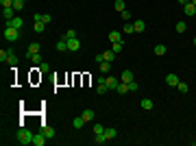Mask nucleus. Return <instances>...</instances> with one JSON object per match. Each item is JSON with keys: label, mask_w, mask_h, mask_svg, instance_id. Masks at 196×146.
<instances>
[{"label": "nucleus", "mask_w": 196, "mask_h": 146, "mask_svg": "<svg viewBox=\"0 0 196 146\" xmlns=\"http://www.w3.org/2000/svg\"><path fill=\"white\" fill-rule=\"evenodd\" d=\"M15 137H18V142H20L22 146H26V144H33V137H35V133H31L29 129H20V131L15 133Z\"/></svg>", "instance_id": "f257e3e1"}, {"label": "nucleus", "mask_w": 196, "mask_h": 146, "mask_svg": "<svg viewBox=\"0 0 196 146\" xmlns=\"http://www.w3.org/2000/svg\"><path fill=\"white\" fill-rule=\"evenodd\" d=\"M18 37H20V31H18V29H13V26H9V24H5V39L15 41Z\"/></svg>", "instance_id": "f03ea898"}, {"label": "nucleus", "mask_w": 196, "mask_h": 146, "mask_svg": "<svg viewBox=\"0 0 196 146\" xmlns=\"http://www.w3.org/2000/svg\"><path fill=\"white\" fill-rule=\"evenodd\" d=\"M2 18H5V22H11L15 18V9L13 7H2Z\"/></svg>", "instance_id": "7ed1b4c3"}, {"label": "nucleus", "mask_w": 196, "mask_h": 146, "mask_svg": "<svg viewBox=\"0 0 196 146\" xmlns=\"http://www.w3.org/2000/svg\"><path fill=\"white\" fill-rule=\"evenodd\" d=\"M105 85L109 87V89H118V85H120V79H116V77H105Z\"/></svg>", "instance_id": "20e7f679"}, {"label": "nucleus", "mask_w": 196, "mask_h": 146, "mask_svg": "<svg viewBox=\"0 0 196 146\" xmlns=\"http://www.w3.org/2000/svg\"><path fill=\"white\" fill-rule=\"evenodd\" d=\"M68 50L70 53H76V50H81V41L74 37V39H68Z\"/></svg>", "instance_id": "39448f33"}, {"label": "nucleus", "mask_w": 196, "mask_h": 146, "mask_svg": "<svg viewBox=\"0 0 196 146\" xmlns=\"http://www.w3.org/2000/svg\"><path fill=\"white\" fill-rule=\"evenodd\" d=\"M5 24H9V26H13V29H18V31L24 29V20H22V18H13L11 22H5Z\"/></svg>", "instance_id": "423d86ee"}, {"label": "nucleus", "mask_w": 196, "mask_h": 146, "mask_svg": "<svg viewBox=\"0 0 196 146\" xmlns=\"http://www.w3.org/2000/svg\"><path fill=\"white\" fill-rule=\"evenodd\" d=\"M46 140H48V137H46V135L39 131V133H35V137H33V144H35V146H44V144H46Z\"/></svg>", "instance_id": "0eeeda50"}, {"label": "nucleus", "mask_w": 196, "mask_h": 146, "mask_svg": "<svg viewBox=\"0 0 196 146\" xmlns=\"http://www.w3.org/2000/svg\"><path fill=\"white\" fill-rule=\"evenodd\" d=\"M39 131H41V133H44V135H46L48 140H53V137L57 135V133H55V129H50L48 124H41V129H39Z\"/></svg>", "instance_id": "6e6552de"}, {"label": "nucleus", "mask_w": 196, "mask_h": 146, "mask_svg": "<svg viewBox=\"0 0 196 146\" xmlns=\"http://www.w3.org/2000/svg\"><path fill=\"white\" fill-rule=\"evenodd\" d=\"M166 83H168L170 87H177V85H179V77H177V74H166Z\"/></svg>", "instance_id": "1a4fd4ad"}, {"label": "nucleus", "mask_w": 196, "mask_h": 146, "mask_svg": "<svg viewBox=\"0 0 196 146\" xmlns=\"http://www.w3.org/2000/svg\"><path fill=\"white\" fill-rule=\"evenodd\" d=\"M120 81H122V83H131V81H135V79H133V72H131V70H124V72H122V77H120Z\"/></svg>", "instance_id": "9d476101"}, {"label": "nucleus", "mask_w": 196, "mask_h": 146, "mask_svg": "<svg viewBox=\"0 0 196 146\" xmlns=\"http://www.w3.org/2000/svg\"><path fill=\"white\" fill-rule=\"evenodd\" d=\"M37 20H41L44 24H50V22H53V15H50V13H41V15L37 13V15H35V22H37Z\"/></svg>", "instance_id": "9b49d317"}, {"label": "nucleus", "mask_w": 196, "mask_h": 146, "mask_svg": "<svg viewBox=\"0 0 196 146\" xmlns=\"http://www.w3.org/2000/svg\"><path fill=\"white\" fill-rule=\"evenodd\" d=\"M122 35H124V33H120V31H111L109 33V41L113 44V41H122Z\"/></svg>", "instance_id": "f8f14e48"}, {"label": "nucleus", "mask_w": 196, "mask_h": 146, "mask_svg": "<svg viewBox=\"0 0 196 146\" xmlns=\"http://www.w3.org/2000/svg\"><path fill=\"white\" fill-rule=\"evenodd\" d=\"M183 11H185V15H196V7L192 5V2H187V5H183Z\"/></svg>", "instance_id": "ddd939ff"}, {"label": "nucleus", "mask_w": 196, "mask_h": 146, "mask_svg": "<svg viewBox=\"0 0 196 146\" xmlns=\"http://www.w3.org/2000/svg\"><path fill=\"white\" fill-rule=\"evenodd\" d=\"M57 50H59V53H65V50H68V39H65V37H61V39L57 41Z\"/></svg>", "instance_id": "4468645a"}, {"label": "nucleus", "mask_w": 196, "mask_h": 146, "mask_svg": "<svg viewBox=\"0 0 196 146\" xmlns=\"http://www.w3.org/2000/svg\"><path fill=\"white\" fill-rule=\"evenodd\" d=\"M116 135H118V131H116L113 127H107V129H105V137H107V140H113Z\"/></svg>", "instance_id": "2eb2a0df"}, {"label": "nucleus", "mask_w": 196, "mask_h": 146, "mask_svg": "<svg viewBox=\"0 0 196 146\" xmlns=\"http://www.w3.org/2000/svg\"><path fill=\"white\" fill-rule=\"evenodd\" d=\"M153 53H155V55H157V57H163V55H166V46H163V44H157V46H155V50H153Z\"/></svg>", "instance_id": "dca6fc26"}, {"label": "nucleus", "mask_w": 196, "mask_h": 146, "mask_svg": "<svg viewBox=\"0 0 196 146\" xmlns=\"http://www.w3.org/2000/svg\"><path fill=\"white\" fill-rule=\"evenodd\" d=\"M81 116H83V120H85V122H92V120H94V111H92V109H85Z\"/></svg>", "instance_id": "f3484780"}, {"label": "nucleus", "mask_w": 196, "mask_h": 146, "mask_svg": "<svg viewBox=\"0 0 196 146\" xmlns=\"http://www.w3.org/2000/svg\"><path fill=\"white\" fill-rule=\"evenodd\" d=\"M113 59H116V53H113V50H107V53H103V61H109V63H111Z\"/></svg>", "instance_id": "a211bd4d"}, {"label": "nucleus", "mask_w": 196, "mask_h": 146, "mask_svg": "<svg viewBox=\"0 0 196 146\" xmlns=\"http://www.w3.org/2000/svg\"><path fill=\"white\" fill-rule=\"evenodd\" d=\"M26 57H29V59H31V61H33L35 65H39V63H44V61H41V55H39V53H35V55H26Z\"/></svg>", "instance_id": "6ab92c4d"}, {"label": "nucleus", "mask_w": 196, "mask_h": 146, "mask_svg": "<svg viewBox=\"0 0 196 146\" xmlns=\"http://www.w3.org/2000/svg\"><path fill=\"white\" fill-rule=\"evenodd\" d=\"M33 29H35V33H44V29H46V24H44L41 20H37V22L33 24Z\"/></svg>", "instance_id": "aec40b11"}, {"label": "nucleus", "mask_w": 196, "mask_h": 146, "mask_svg": "<svg viewBox=\"0 0 196 146\" xmlns=\"http://www.w3.org/2000/svg\"><path fill=\"white\" fill-rule=\"evenodd\" d=\"M122 33H124V35H131V33H135V26H133V24H129V22H124V29H122Z\"/></svg>", "instance_id": "412c9836"}, {"label": "nucleus", "mask_w": 196, "mask_h": 146, "mask_svg": "<svg viewBox=\"0 0 196 146\" xmlns=\"http://www.w3.org/2000/svg\"><path fill=\"white\" fill-rule=\"evenodd\" d=\"M72 124H74V129H83V127H85V120H83V116L74 118V122H72Z\"/></svg>", "instance_id": "4be33fe9"}, {"label": "nucleus", "mask_w": 196, "mask_h": 146, "mask_svg": "<svg viewBox=\"0 0 196 146\" xmlns=\"http://www.w3.org/2000/svg\"><path fill=\"white\" fill-rule=\"evenodd\" d=\"M35 53H39V44H37V41L29 44V53H26V55H35Z\"/></svg>", "instance_id": "5701e85b"}, {"label": "nucleus", "mask_w": 196, "mask_h": 146, "mask_svg": "<svg viewBox=\"0 0 196 146\" xmlns=\"http://www.w3.org/2000/svg\"><path fill=\"white\" fill-rule=\"evenodd\" d=\"M98 65H100V72H103V74H107V72L111 70V63H109V61H100Z\"/></svg>", "instance_id": "b1692460"}, {"label": "nucleus", "mask_w": 196, "mask_h": 146, "mask_svg": "<svg viewBox=\"0 0 196 146\" xmlns=\"http://www.w3.org/2000/svg\"><path fill=\"white\" fill-rule=\"evenodd\" d=\"M122 48H124V41H113V44H111V50H113V53H120Z\"/></svg>", "instance_id": "393cba45"}, {"label": "nucleus", "mask_w": 196, "mask_h": 146, "mask_svg": "<svg viewBox=\"0 0 196 146\" xmlns=\"http://www.w3.org/2000/svg\"><path fill=\"white\" fill-rule=\"evenodd\" d=\"M133 26H135V33H142V31L146 29V24H144L142 20H137V22H133Z\"/></svg>", "instance_id": "a878e982"}, {"label": "nucleus", "mask_w": 196, "mask_h": 146, "mask_svg": "<svg viewBox=\"0 0 196 146\" xmlns=\"http://www.w3.org/2000/svg\"><path fill=\"white\" fill-rule=\"evenodd\" d=\"M116 92H118V94H127V92H129V83H122V81H120V85H118Z\"/></svg>", "instance_id": "bb28decb"}, {"label": "nucleus", "mask_w": 196, "mask_h": 146, "mask_svg": "<svg viewBox=\"0 0 196 146\" xmlns=\"http://www.w3.org/2000/svg\"><path fill=\"white\" fill-rule=\"evenodd\" d=\"M113 7H116V11H120V13L127 9V7H124V0H116V2H113Z\"/></svg>", "instance_id": "cd10ccee"}, {"label": "nucleus", "mask_w": 196, "mask_h": 146, "mask_svg": "<svg viewBox=\"0 0 196 146\" xmlns=\"http://www.w3.org/2000/svg\"><path fill=\"white\" fill-rule=\"evenodd\" d=\"M7 63H11V65H15V63H18V55H13V50H9V57H7Z\"/></svg>", "instance_id": "c85d7f7f"}, {"label": "nucleus", "mask_w": 196, "mask_h": 146, "mask_svg": "<svg viewBox=\"0 0 196 146\" xmlns=\"http://www.w3.org/2000/svg\"><path fill=\"white\" fill-rule=\"evenodd\" d=\"M107 89H109V87L105 85V81H98V87H96V92H98V94H105Z\"/></svg>", "instance_id": "c756f323"}, {"label": "nucleus", "mask_w": 196, "mask_h": 146, "mask_svg": "<svg viewBox=\"0 0 196 146\" xmlns=\"http://www.w3.org/2000/svg\"><path fill=\"white\" fill-rule=\"evenodd\" d=\"M139 105H142V107H144L146 111H148V109H153V101H151V98H144V101H142Z\"/></svg>", "instance_id": "7c9ffc66"}, {"label": "nucleus", "mask_w": 196, "mask_h": 146, "mask_svg": "<svg viewBox=\"0 0 196 146\" xmlns=\"http://www.w3.org/2000/svg\"><path fill=\"white\" fill-rule=\"evenodd\" d=\"M174 29H177V33H185V31H187V24H185V22H177Z\"/></svg>", "instance_id": "2f4dec72"}, {"label": "nucleus", "mask_w": 196, "mask_h": 146, "mask_svg": "<svg viewBox=\"0 0 196 146\" xmlns=\"http://www.w3.org/2000/svg\"><path fill=\"white\" fill-rule=\"evenodd\" d=\"M105 129H107V127H103V124H94V135H100V133H105Z\"/></svg>", "instance_id": "473e14b6"}, {"label": "nucleus", "mask_w": 196, "mask_h": 146, "mask_svg": "<svg viewBox=\"0 0 196 146\" xmlns=\"http://www.w3.org/2000/svg\"><path fill=\"white\" fill-rule=\"evenodd\" d=\"M13 9L15 11H22L24 9V0H13Z\"/></svg>", "instance_id": "72a5a7b5"}, {"label": "nucleus", "mask_w": 196, "mask_h": 146, "mask_svg": "<svg viewBox=\"0 0 196 146\" xmlns=\"http://www.w3.org/2000/svg\"><path fill=\"white\" fill-rule=\"evenodd\" d=\"M177 87H179V92H181V94H185V92L190 89V85H187V83H183V81H179V85H177Z\"/></svg>", "instance_id": "f704fd0d"}, {"label": "nucleus", "mask_w": 196, "mask_h": 146, "mask_svg": "<svg viewBox=\"0 0 196 146\" xmlns=\"http://www.w3.org/2000/svg\"><path fill=\"white\" fill-rule=\"evenodd\" d=\"M94 142H96V144H105V142H107L105 133H100V135H96V137H94Z\"/></svg>", "instance_id": "c9c22d12"}, {"label": "nucleus", "mask_w": 196, "mask_h": 146, "mask_svg": "<svg viewBox=\"0 0 196 146\" xmlns=\"http://www.w3.org/2000/svg\"><path fill=\"white\" fill-rule=\"evenodd\" d=\"M120 18H122V20H124V22H129V20H131V13H129V11L124 9V11H122V13H120Z\"/></svg>", "instance_id": "e433bc0d"}, {"label": "nucleus", "mask_w": 196, "mask_h": 146, "mask_svg": "<svg viewBox=\"0 0 196 146\" xmlns=\"http://www.w3.org/2000/svg\"><path fill=\"white\" fill-rule=\"evenodd\" d=\"M63 37H65V39H74V37H76V33L70 29V31H65V35H63Z\"/></svg>", "instance_id": "4c0bfd02"}, {"label": "nucleus", "mask_w": 196, "mask_h": 146, "mask_svg": "<svg viewBox=\"0 0 196 146\" xmlns=\"http://www.w3.org/2000/svg\"><path fill=\"white\" fill-rule=\"evenodd\" d=\"M7 57H9V50H0V61L5 63V61H7Z\"/></svg>", "instance_id": "58836bf2"}, {"label": "nucleus", "mask_w": 196, "mask_h": 146, "mask_svg": "<svg viewBox=\"0 0 196 146\" xmlns=\"http://www.w3.org/2000/svg\"><path fill=\"white\" fill-rule=\"evenodd\" d=\"M137 87H139V85H137V81H131V83H129V92H135Z\"/></svg>", "instance_id": "ea45409f"}, {"label": "nucleus", "mask_w": 196, "mask_h": 146, "mask_svg": "<svg viewBox=\"0 0 196 146\" xmlns=\"http://www.w3.org/2000/svg\"><path fill=\"white\" fill-rule=\"evenodd\" d=\"M48 70H50V65H48V63H39V72H48Z\"/></svg>", "instance_id": "a19ab883"}, {"label": "nucleus", "mask_w": 196, "mask_h": 146, "mask_svg": "<svg viewBox=\"0 0 196 146\" xmlns=\"http://www.w3.org/2000/svg\"><path fill=\"white\" fill-rule=\"evenodd\" d=\"M0 5L2 7H13V0H0Z\"/></svg>", "instance_id": "79ce46f5"}, {"label": "nucleus", "mask_w": 196, "mask_h": 146, "mask_svg": "<svg viewBox=\"0 0 196 146\" xmlns=\"http://www.w3.org/2000/svg\"><path fill=\"white\" fill-rule=\"evenodd\" d=\"M187 2H190V0H179V5H181V7H183V5H187Z\"/></svg>", "instance_id": "37998d69"}, {"label": "nucleus", "mask_w": 196, "mask_h": 146, "mask_svg": "<svg viewBox=\"0 0 196 146\" xmlns=\"http://www.w3.org/2000/svg\"><path fill=\"white\" fill-rule=\"evenodd\" d=\"M190 2H192V5H194V7H196V0H190Z\"/></svg>", "instance_id": "c03bdc74"}, {"label": "nucleus", "mask_w": 196, "mask_h": 146, "mask_svg": "<svg viewBox=\"0 0 196 146\" xmlns=\"http://www.w3.org/2000/svg\"><path fill=\"white\" fill-rule=\"evenodd\" d=\"M194 46H196V37H194Z\"/></svg>", "instance_id": "a18cd8bd"}, {"label": "nucleus", "mask_w": 196, "mask_h": 146, "mask_svg": "<svg viewBox=\"0 0 196 146\" xmlns=\"http://www.w3.org/2000/svg\"><path fill=\"white\" fill-rule=\"evenodd\" d=\"M194 144H196V140H194Z\"/></svg>", "instance_id": "49530a36"}]
</instances>
